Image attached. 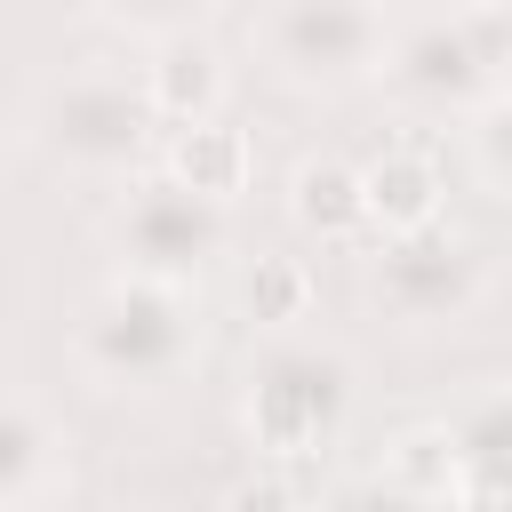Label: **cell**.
Returning a JSON list of instances; mask_svg holds the SVG:
<instances>
[{
  "mask_svg": "<svg viewBox=\"0 0 512 512\" xmlns=\"http://www.w3.org/2000/svg\"><path fill=\"white\" fill-rule=\"evenodd\" d=\"M200 336H208L200 288L112 272L80 296V312L64 328V352H72L88 392H168L200 360Z\"/></svg>",
  "mask_w": 512,
  "mask_h": 512,
  "instance_id": "6da1fadb",
  "label": "cell"
},
{
  "mask_svg": "<svg viewBox=\"0 0 512 512\" xmlns=\"http://www.w3.org/2000/svg\"><path fill=\"white\" fill-rule=\"evenodd\" d=\"M376 80L400 112L472 120L480 104L512 88V0H448L392 24Z\"/></svg>",
  "mask_w": 512,
  "mask_h": 512,
  "instance_id": "7a4b0ae2",
  "label": "cell"
},
{
  "mask_svg": "<svg viewBox=\"0 0 512 512\" xmlns=\"http://www.w3.org/2000/svg\"><path fill=\"white\" fill-rule=\"evenodd\" d=\"M24 136H32V152L48 168H64L80 184H128L160 152L144 72H120V64H72V72L40 80Z\"/></svg>",
  "mask_w": 512,
  "mask_h": 512,
  "instance_id": "3957f363",
  "label": "cell"
},
{
  "mask_svg": "<svg viewBox=\"0 0 512 512\" xmlns=\"http://www.w3.org/2000/svg\"><path fill=\"white\" fill-rule=\"evenodd\" d=\"M352 400H360V368H352L344 344H328V336H272L248 360L240 424L288 472V464H312L352 424Z\"/></svg>",
  "mask_w": 512,
  "mask_h": 512,
  "instance_id": "277c9868",
  "label": "cell"
},
{
  "mask_svg": "<svg viewBox=\"0 0 512 512\" xmlns=\"http://www.w3.org/2000/svg\"><path fill=\"white\" fill-rule=\"evenodd\" d=\"M392 40L384 0H256L248 48L288 96H352L376 80Z\"/></svg>",
  "mask_w": 512,
  "mask_h": 512,
  "instance_id": "5b68a950",
  "label": "cell"
},
{
  "mask_svg": "<svg viewBox=\"0 0 512 512\" xmlns=\"http://www.w3.org/2000/svg\"><path fill=\"white\" fill-rule=\"evenodd\" d=\"M104 248H112V272H144V280H184L192 288L232 248V208L184 192L160 168H144L104 208Z\"/></svg>",
  "mask_w": 512,
  "mask_h": 512,
  "instance_id": "8992f818",
  "label": "cell"
},
{
  "mask_svg": "<svg viewBox=\"0 0 512 512\" xmlns=\"http://www.w3.org/2000/svg\"><path fill=\"white\" fill-rule=\"evenodd\" d=\"M368 296L384 320L400 328H464L480 304H488V256L480 240H464L448 216L440 224H416V232H392L368 264Z\"/></svg>",
  "mask_w": 512,
  "mask_h": 512,
  "instance_id": "52a82bcc",
  "label": "cell"
},
{
  "mask_svg": "<svg viewBox=\"0 0 512 512\" xmlns=\"http://www.w3.org/2000/svg\"><path fill=\"white\" fill-rule=\"evenodd\" d=\"M64 488H72V440H64V424L32 392L0 384V512H40Z\"/></svg>",
  "mask_w": 512,
  "mask_h": 512,
  "instance_id": "ba28073f",
  "label": "cell"
},
{
  "mask_svg": "<svg viewBox=\"0 0 512 512\" xmlns=\"http://www.w3.org/2000/svg\"><path fill=\"white\" fill-rule=\"evenodd\" d=\"M440 424L456 440V488L448 496L472 512H512V376L464 392Z\"/></svg>",
  "mask_w": 512,
  "mask_h": 512,
  "instance_id": "9c48e42d",
  "label": "cell"
},
{
  "mask_svg": "<svg viewBox=\"0 0 512 512\" xmlns=\"http://www.w3.org/2000/svg\"><path fill=\"white\" fill-rule=\"evenodd\" d=\"M224 88H232V72H224V56H216L200 32H184V40H152L144 96H152V120H160V128L216 120V112H224Z\"/></svg>",
  "mask_w": 512,
  "mask_h": 512,
  "instance_id": "30bf717a",
  "label": "cell"
},
{
  "mask_svg": "<svg viewBox=\"0 0 512 512\" xmlns=\"http://www.w3.org/2000/svg\"><path fill=\"white\" fill-rule=\"evenodd\" d=\"M160 176H176L184 192H200V200H240L248 192V176H256V144L216 112V120H192V128H168V144H160Z\"/></svg>",
  "mask_w": 512,
  "mask_h": 512,
  "instance_id": "8fae6325",
  "label": "cell"
},
{
  "mask_svg": "<svg viewBox=\"0 0 512 512\" xmlns=\"http://www.w3.org/2000/svg\"><path fill=\"white\" fill-rule=\"evenodd\" d=\"M288 224H296L304 240H328V248L360 240V232H368V192H360V168H352V160H336V152L296 160V168H288Z\"/></svg>",
  "mask_w": 512,
  "mask_h": 512,
  "instance_id": "7c38bea8",
  "label": "cell"
},
{
  "mask_svg": "<svg viewBox=\"0 0 512 512\" xmlns=\"http://www.w3.org/2000/svg\"><path fill=\"white\" fill-rule=\"evenodd\" d=\"M360 192H368V232H384V240L392 232H416V224H440V200H448L432 152H416V144L376 152L360 168Z\"/></svg>",
  "mask_w": 512,
  "mask_h": 512,
  "instance_id": "4fadbf2b",
  "label": "cell"
},
{
  "mask_svg": "<svg viewBox=\"0 0 512 512\" xmlns=\"http://www.w3.org/2000/svg\"><path fill=\"white\" fill-rule=\"evenodd\" d=\"M376 480H392V488L416 496V504H440V496L456 488V440H448V424H408V432H392Z\"/></svg>",
  "mask_w": 512,
  "mask_h": 512,
  "instance_id": "5bb4252c",
  "label": "cell"
},
{
  "mask_svg": "<svg viewBox=\"0 0 512 512\" xmlns=\"http://www.w3.org/2000/svg\"><path fill=\"white\" fill-rule=\"evenodd\" d=\"M240 312H248V328H272V336L312 320V272L296 256H256V272L240 280Z\"/></svg>",
  "mask_w": 512,
  "mask_h": 512,
  "instance_id": "9a60e30c",
  "label": "cell"
},
{
  "mask_svg": "<svg viewBox=\"0 0 512 512\" xmlns=\"http://www.w3.org/2000/svg\"><path fill=\"white\" fill-rule=\"evenodd\" d=\"M88 8L128 40H184L216 16V0H88Z\"/></svg>",
  "mask_w": 512,
  "mask_h": 512,
  "instance_id": "2e32d148",
  "label": "cell"
},
{
  "mask_svg": "<svg viewBox=\"0 0 512 512\" xmlns=\"http://www.w3.org/2000/svg\"><path fill=\"white\" fill-rule=\"evenodd\" d=\"M464 144H472V176H480L496 200H512V88L464 120Z\"/></svg>",
  "mask_w": 512,
  "mask_h": 512,
  "instance_id": "e0dca14e",
  "label": "cell"
},
{
  "mask_svg": "<svg viewBox=\"0 0 512 512\" xmlns=\"http://www.w3.org/2000/svg\"><path fill=\"white\" fill-rule=\"evenodd\" d=\"M224 512H304V496H296V480L280 464H264V472H248V480L224 488Z\"/></svg>",
  "mask_w": 512,
  "mask_h": 512,
  "instance_id": "ac0fdd59",
  "label": "cell"
},
{
  "mask_svg": "<svg viewBox=\"0 0 512 512\" xmlns=\"http://www.w3.org/2000/svg\"><path fill=\"white\" fill-rule=\"evenodd\" d=\"M336 512H416V496H400L392 480H360V488H352Z\"/></svg>",
  "mask_w": 512,
  "mask_h": 512,
  "instance_id": "d6986e66",
  "label": "cell"
},
{
  "mask_svg": "<svg viewBox=\"0 0 512 512\" xmlns=\"http://www.w3.org/2000/svg\"><path fill=\"white\" fill-rule=\"evenodd\" d=\"M416 512H472V504H456V496H440V504H416Z\"/></svg>",
  "mask_w": 512,
  "mask_h": 512,
  "instance_id": "ffe728a7",
  "label": "cell"
},
{
  "mask_svg": "<svg viewBox=\"0 0 512 512\" xmlns=\"http://www.w3.org/2000/svg\"><path fill=\"white\" fill-rule=\"evenodd\" d=\"M0 160H8V112H0Z\"/></svg>",
  "mask_w": 512,
  "mask_h": 512,
  "instance_id": "44dd1931",
  "label": "cell"
}]
</instances>
